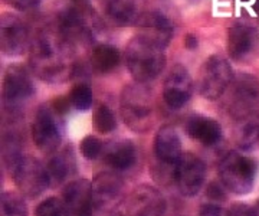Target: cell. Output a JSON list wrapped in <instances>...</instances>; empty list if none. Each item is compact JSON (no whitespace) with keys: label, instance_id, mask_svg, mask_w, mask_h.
<instances>
[{"label":"cell","instance_id":"cell-1","mask_svg":"<svg viewBox=\"0 0 259 216\" xmlns=\"http://www.w3.org/2000/svg\"><path fill=\"white\" fill-rule=\"evenodd\" d=\"M76 48L56 26L39 29L32 35L29 48V68L40 81L59 84L74 78L78 62L74 61Z\"/></svg>","mask_w":259,"mask_h":216},{"label":"cell","instance_id":"cell-2","mask_svg":"<svg viewBox=\"0 0 259 216\" xmlns=\"http://www.w3.org/2000/svg\"><path fill=\"white\" fill-rule=\"evenodd\" d=\"M125 65L137 82L154 81L166 66V48L137 33L125 47Z\"/></svg>","mask_w":259,"mask_h":216},{"label":"cell","instance_id":"cell-3","mask_svg":"<svg viewBox=\"0 0 259 216\" xmlns=\"http://www.w3.org/2000/svg\"><path fill=\"white\" fill-rule=\"evenodd\" d=\"M120 114L131 132L144 134L154 122V94L144 82L125 85L120 95Z\"/></svg>","mask_w":259,"mask_h":216},{"label":"cell","instance_id":"cell-4","mask_svg":"<svg viewBox=\"0 0 259 216\" xmlns=\"http://www.w3.org/2000/svg\"><path fill=\"white\" fill-rule=\"evenodd\" d=\"M258 163L238 151H229L219 164V179L233 195L243 196L253 190Z\"/></svg>","mask_w":259,"mask_h":216},{"label":"cell","instance_id":"cell-5","mask_svg":"<svg viewBox=\"0 0 259 216\" xmlns=\"http://www.w3.org/2000/svg\"><path fill=\"white\" fill-rule=\"evenodd\" d=\"M231 62L222 55H212L203 62L197 76L199 94L207 101H216L222 97L233 82Z\"/></svg>","mask_w":259,"mask_h":216},{"label":"cell","instance_id":"cell-6","mask_svg":"<svg viewBox=\"0 0 259 216\" xmlns=\"http://www.w3.org/2000/svg\"><path fill=\"white\" fill-rule=\"evenodd\" d=\"M9 171L18 190L26 199H36L51 188L47 164L40 163L33 156L23 154Z\"/></svg>","mask_w":259,"mask_h":216},{"label":"cell","instance_id":"cell-7","mask_svg":"<svg viewBox=\"0 0 259 216\" xmlns=\"http://www.w3.org/2000/svg\"><path fill=\"white\" fill-rule=\"evenodd\" d=\"M32 71L22 64H12L6 68L2 85V100L6 113H16L19 107L35 94Z\"/></svg>","mask_w":259,"mask_h":216},{"label":"cell","instance_id":"cell-8","mask_svg":"<svg viewBox=\"0 0 259 216\" xmlns=\"http://www.w3.org/2000/svg\"><path fill=\"white\" fill-rule=\"evenodd\" d=\"M228 113L235 121L259 113V81L250 74L233 78L228 98Z\"/></svg>","mask_w":259,"mask_h":216},{"label":"cell","instance_id":"cell-9","mask_svg":"<svg viewBox=\"0 0 259 216\" xmlns=\"http://www.w3.org/2000/svg\"><path fill=\"white\" fill-rule=\"evenodd\" d=\"M62 115L52 108L51 104H42L32 121V139L37 149L52 154L62 143Z\"/></svg>","mask_w":259,"mask_h":216},{"label":"cell","instance_id":"cell-10","mask_svg":"<svg viewBox=\"0 0 259 216\" xmlns=\"http://www.w3.org/2000/svg\"><path fill=\"white\" fill-rule=\"evenodd\" d=\"M124 182L118 171H102L93 182V209L95 213H114L124 205Z\"/></svg>","mask_w":259,"mask_h":216},{"label":"cell","instance_id":"cell-11","mask_svg":"<svg viewBox=\"0 0 259 216\" xmlns=\"http://www.w3.org/2000/svg\"><path fill=\"white\" fill-rule=\"evenodd\" d=\"M207 166L194 153H183L173 167V182L185 197H194L203 189Z\"/></svg>","mask_w":259,"mask_h":216},{"label":"cell","instance_id":"cell-12","mask_svg":"<svg viewBox=\"0 0 259 216\" xmlns=\"http://www.w3.org/2000/svg\"><path fill=\"white\" fill-rule=\"evenodd\" d=\"M2 54L6 57H20L30 48L32 35L26 23L16 15H2L0 23Z\"/></svg>","mask_w":259,"mask_h":216},{"label":"cell","instance_id":"cell-13","mask_svg":"<svg viewBox=\"0 0 259 216\" xmlns=\"http://www.w3.org/2000/svg\"><path fill=\"white\" fill-rule=\"evenodd\" d=\"M193 95V79L185 65L176 64L163 84V100L170 110H182Z\"/></svg>","mask_w":259,"mask_h":216},{"label":"cell","instance_id":"cell-14","mask_svg":"<svg viewBox=\"0 0 259 216\" xmlns=\"http://www.w3.org/2000/svg\"><path fill=\"white\" fill-rule=\"evenodd\" d=\"M125 212L136 216L163 215L167 209L166 197L163 193L150 185L136 188L124 200Z\"/></svg>","mask_w":259,"mask_h":216},{"label":"cell","instance_id":"cell-15","mask_svg":"<svg viewBox=\"0 0 259 216\" xmlns=\"http://www.w3.org/2000/svg\"><path fill=\"white\" fill-rule=\"evenodd\" d=\"M258 29L248 23H235L228 32V54L236 62H243L258 49Z\"/></svg>","mask_w":259,"mask_h":216},{"label":"cell","instance_id":"cell-16","mask_svg":"<svg viewBox=\"0 0 259 216\" xmlns=\"http://www.w3.org/2000/svg\"><path fill=\"white\" fill-rule=\"evenodd\" d=\"M69 215H91L93 209V183L87 179L72 180L65 185L62 190Z\"/></svg>","mask_w":259,"mask_h":216},{"label":"cell","instance_id":"cell-17","mask_svg":"<svg viewBox=\"0 0 259 216\" xmlns=\"http://www.w3.org/2000/svg\"><path fill=\"white\" fill-rule=\"evenodd\" d=\"M105 13L117 26H134L147 13V0H107Z\"/></svg>","mask_w":259,"mask_h":216},{"label":"cell","instance_id":"cell-18","mask_svg":"<svg viewBox=\"0 0 259 216\" xmlns=\"http://www.w3.org/2000/svg\"><path fill=\"white\" fill-rule=\"evenodd\" d=\"M140 35L146 36L150 40L156 42L161 47L167 48L170 40L173 38L175 33V26L171 20L167 18L164 13L161 12H148L143 16V19L139 22Z\"/></svg>","mask_w":259,"mask_h":216},{"label":"cell","instance_id":"cell-19","mask_svg":"<svg viewBox=\"0 0 259 216\" xmlns=\"http://www.w3.org/2000/svg\"><path fill=\"white\" fill-rule=\"evenodd\" d=\"M183 154L182 140L171 125H163L154 137V156L160 164L175 167L177 160Z\"/></svg>","mask_w":259,"mask_h":216},{"label":"cell","instance_id":"cell-20","mask_svg":"<svg viewBox=\"0 0 259 216\" xmlns=\"http://www.w3.org/2000/svg\"><path fill=\"white\" fill-rule=\"evenodd\" d=\"M186 133L192 140L200 143L204 147H214L223 139L221 124L204 115H192L186 121Z\"/></svg>","mask_w":259,"mask_h":216},{"label":"cell","instance_id":"cell-21","mask_svg":"<svg viewBox=\"0 0 259 216\" xmlns=\"http://www.w3.org/2000/svg\"><path fill=\"white\" fill-rule=\"evenodd\" d=\"M102 157L108 167L121 173V171L133 169L134 164L137 163L139 156H137V149L133 141L121 140L104 147Z\"/></svg>","mask_w":259,"mask_h":216},{"label":"cell","instance_id":"cell-22","mask_svg":"<svg viewBox=\"0 0 259 216\" xmlns=\"http://www.w3.org/2000/svg\"><path fill=\"white\" fill-rule=\"evenodd\" d=\"M47 170L51 188L65 183L75 171L74 151H71V149H62V150L58 149L54 151L48 160Z\"/></svg>","mask_w":259,"mask_h":216},{"label":"cell","instance_id":"cell-23","mask_svg":"<svg viewBox=\"0 0 259 216\" xmlns=\"http://www.w3.org/2000/svg\"><path fill=\"white\" fill-rule=\"evenodd\" d=\"M121 54L111 44H98L91 52V68L97 74H110L120 65Z\"/></svg>","mask_w":259,"mask_h":216},{"label":"cell","instance_id":"cell-24","mask_svg":"<svg viewBox=\"0 0 259 216\" xmlns=\"http://www.w3.org/2000/svg\"><path fill=\"white\" fill-rule=\"evenodd\" d=\"M235 140L243 151L253 150L259 143V113L236 121Z\"/></svg>","mask_w":259,"mask_h":216},{"label":"cell","instance_id":"cell-25","mask_svg":"<svg viewBox=\"0 0 259 216\" xmlns=\"http://www.w3.org/2000/svg\"><path fill=\"white\" fill-rule=\"evenodd\" d=\"M115 113L107 104H98L93 114V125L95 132L100 134H110L117 128Z\"/></svg>","mask_w":259,"mask_h":216},{"label":"cell","instance_id":"cell-26","mask_svg":"<svg viewBox=\"0 0 259 216\" xmlns=\"http://www.w3.org/2000/svg\"><path fill=\"white\" fill-rule=\"evenodd\" d=\"M71 107L76 111H88L94 104L93 90L88 82L79 81L72 87L71 93L68 95Z\"/></svg>","mask_w":259,"mask_h":216},{"label":"cell","instance_id":"cell-27","mask_svg":"<svg viewBox=\"0 0 259 216\" xmlns=\"http://www.w3.org/2000/svg\"><path fill=\"white\" fill-rule=\"evenodd\" d=\"M2 153H3V159L8 170L13 167V164L18 161L23 153H22V141L16 133L6 132L3 136L2 141Z\"/></svg>","mask_w":259,"mask_h":216},{"label":"cell","instance_id":"cell-28","mask_svg":"<svg viewBox=\"0 0 259 216\" xmlns=\"http://www.w3.org/2000/svg\"><path fill=\"white\" fill-rule=\"evenodd\" d=\"M26 197L16 192H5L2 195V213L6 216L28 215Z\"/></svg>","mask_w":259,"mask_h":216},{"label":"cell","instance_id":"cell-29","mask_svg":"<svg viewBox=\"0 0 259 216\" xmlns=\"http://www.w3.org/2000/svg\"><path fill=\"white\" fill-rule=\"evenodd\" d=\"M35 213L39 216L69 215L62 197H48L42 200L35 209Z\"/></svg>","mask_w":259,"mask_h":216},{"label":"cell","instance_id":"cell-30","mask_svg":"<svg viewBox=\"0 0 259 216\" xmlns=\"http://www.w3.org/2000/svg\"><path fill=\"white\" fill-rule=\"evenodd\" d=\"M79 151L83 156V159L95 160L98 159L104 151L102 141L95 136H87L79 143Z\"/></svg>","mask_w":259,"mask_h":216},{"label":"cell","instance_id":"cell-31","mask_svg":"<svg viewBox=\"0 0 259 216\" xmlns=\"http://www.w3.org/2000/svg\"><path fill=\"white\" fill-rule=\"evenodd\" d=\"M226 190L228 189L225 188L222 182H212L206 189V196L214 203H223L228 199Z\"/></svg>","mask_w":259,"mask_h":216},{"label":"cell","instance_id":"cell-32","mask_svg":"<svg viewBox=\"0 0 259 216\" xmlns=\"http://www.w3.org/2000/svg\"><path fill=\"white\" fill-rule=\"evenodd\" d=\"M199 213L204 216H216V215H229L231 210L225 209V207L221 206V203H204L202 205V207L199 209Z\"/></svg>","mask_w":259,"mask_h":216},{"label":"cell","instance_id":"cell-33","mask_svg":"<svg viewBox=\"0 0 259 216\" xmlns=\"http://www.w3.org/2000/svg\"><path fill=\"white\" fill-rule=\"evenodd\" d=\"M5 2L10 8L19 10V12H28V10L35 9L40 3V0H5Z\"/></svg>","mask_w":259,"mask_h":216},{"label":"cell","instance_id":"cell-34","mask_svg":"<svg viewBox=\"0 0 259 216\" xmlns=\"http://www.w3.org/2000/svg\"><path fill=\"white\" fill-rule=\"evenodd\" d=\"M229 210H231V213H235V215H255V213H259L258 207L250 206V205H246V203H235Z\"/></svg>","mask_w":259,"mask_h":216},{"label":"cell","instance_id":"cell-35","mask_svg":"<svg viewBox=\"0 0 259 216\" xmlns=\"http://www.w3.org/2000/svg\"><path fill=\"white\" fill-rule=\"evenodd\" d=\"M185 42L187 49H196V48L199 47V39H197V36L193 35V33H189V35L186 36Z\"/></svg>","mask_w":259,"mask_h":216}]
</instances>
